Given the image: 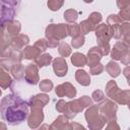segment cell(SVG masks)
<instances>
[{"mask_svg": "<svg viewBox=\"0 0 130 130\" xmlns=\"http://www.w3.org/2000/svg\"><path fill=\"white\" fill-rule=\"evenodd\" d=\"M1 118L8 125L21 124L28 117V104L19 95L10 93L1 100Z\"/></svg>", "mask_w": 130, "mask_h": 130, "instance_id": "6da1fadb", "label": "cell"}, {"mask_svg": "<svg viewBox=\"0 0 130 130\" xmlns=\"http://www.w3.org/2000/svg\"><path fill=\"white\" fill-rule=\"evenodd\" d=\"M100 109L98 106H90L85 112V119L88 124L89 130H101L106 124V118L99 113Z\"/></svg>", "mask_w": 130, "mask_h": 130, "instance_id": "7a4b0ae2", "label": "cell"}, {"mask_svg": "<svg viewBox=\"0 0 130 130\" xmlns=\"http://www.w3.org/2000/svg\"><path fill=\"white\" fill-rule=\"evenodd\" d=\"M19 2L18 1H5L1 0L0 1V7H1V12H0V17H1V26L13 21L14 16L16 14V8H18Z\"/></svg>", "mask_w": 130, "mask_h": 130, "instance_id": "3957f363", "label": "cell"}, {"mask_svg": "<svg viewBox=\"0 0 130 130\" xmlns=\"http://www.w3.org/2000/svg\"><path fill=\"white\" fill-rule=\"evenodd\" d=\"M45 35L47 39H57L58 41L63 40L68 36V24L51 23L46 27Z\"/></svg>", "mask_w": 130, "mask_h": 130, "instance_id": "277c9868", "label": "cell"}, {"mask_svg": "<svg viewBox=\"0 0 130 130\" xmlns=\"http://www.w3.org/2000/svg\"><path fill=\"white\" fill-rule=\"evenodd\" d=\"M101 114L106 118L107 122H112L116 121V112H117V105L110 101V100H105L102 102V104L99 106Z\"/></svg>", "mask_w": 130, "mask_h": 130, "instance_id": "5b68a950", "label": "cell"}, {"mask_svg": "<svg viewBox=\"0 0 130 130\" xmlns=\"http://www.w3.org/2000/svg\"><path fill=\"white\" fill-rule=\"evenodd\" d=\"M44 121V113L43 110L40 108H31L30 113L27 117V125L30 129L35 130L41 126L42 122Z\"/></svg>", "mask_w": 130, "mask_h": 130, "instance_id": "8992f818", "label": "cell"}, {"mask_svg": "<svg viewBox=\"0 0 130 130\" xmlns=\"http://www.w3.org/2000/svg\"><path fill=\"white\" fill-rule=\"evenodd\" d=\"M1 58L9 59L12 63H21V60L23 59V52L22 50H16L12 47L8 46L1 50Z\"/></svg>", "mask_w": 130, "mask_h": 130, "instance_id": "52a82bcc", "label": "cell"}, {"mask_svg": "<svg viewBox=\"0 0 130 130\" xmlns=\"http://www.w3.org/2000/svg\"><path fill=\"white\" fill-rule=\"evenodd\" d=\"M94 31H95V37H96V40H98L96 42H98L99 45L109 44L112 37L110 35V28H109L108 24H106V23L98 24Z\"/></svg>", "mask_w": 130, "mask_h": 130, "instance_id": "ba28073f", "label": "cell"}, {"mask_svg": "<svg viewBox=\"0 0 130 130\" xmlns=\"http://www.w3.org/2000/svg\"><path fill=\"white\" fill-rule=\"evenodd\" d=\"M21 29V24L18 20H13V21H10L4 25L1 26V31H2V35L12 39L16 36L19 35V31Z\"/></svg>", "mask_w": 130, "mask_h": 130, "instance_id": "9c48e42d", "label": "cell"}, {"mask_svg": "<svg viewBox=\"0 0 130 130\" xmlns=\"http://www.w3.org/2000/svg\"><path fill=\"white\" fill-rule=\"evenodd\" d=\"M55 91H56V94L60 98L68 96L72 99L76 95V88L70 82H65L57 85V87L55 88Z\"/></svg>", "mask_w": 130, "mask_h": 130, "instance_id": "30bf717a", "label": "cell"}, {"mask_svg": "<svg viewBox=\"0 0 130 130\" xmlns=\"http://www.w3.org/2000/svg\"><path fill=\"white\" fill-rule=\"evenodd\" d=\"M24 79L28 84L35 85L39 81V67L37 64H28L25 67Z\"/></svg>", "mask_w": 130, "mask_h": 130, "instance_id": "8fae6325", "label": "cell"}, {"mask_svg": "<svg viewBox=\"0 0 130 130\" xmlns=\"http://www.w3.org/2000/svg\"><path fill=\"white\" fill-rule=\"evenodd\" d=\"M53 70L55 74L59 77H63L67 74L68 66L63 57H57L53 60Z\"/></svg>", "mask_w": 130, "mask_h": 130, "instance_id": "7c38bea8", "label": "cell"}, {"mask_svg": "<svg viewBox=\"0 0 130 130\" xmlns=\"http://www.w3.org/2000/svg\"><path fill=\"white\" fill-rule=\"evenodd\" d=\"M49 103V96L46 93H39L36 95H31L27 101V104L30 108H44Z\"/></svg>", "mask_w": 130, "mask_h": 130, "instance_id": "4fadbf2b", "label": "cell"}, {"mask_svg": "<svg viewBox=\"0 0 130 130\" xmlns=\"http://www.w3.org/2000/svg\"><path fill=\"white\" fill-rule=\"evenodd\" d=\"M129 51V47L123 42H117L111 52V58L113 60H121L122 57Z\"/></svg>", "mask_w": 130, "mask_h": 130, "instance_id": "5bb4252c", "label": "cell"}, {"mask_svg": "<svg viewBox=\"0 0 130 130\" xmlns=\"http://www.w3.org/2000/svg\"><path fill=\"white\" fill-rule=\"evenodd\" d=\"M103 55L100 51L99 47H92L89 49L88 53H87V65L89 67L98 64L100 62V60L102 59Z\"/></svg>", "mask_w": 130, "mask_h": 130, "instance_id": "9a60e30c", "label": "cell"}, {"mask_svg": "<svg viewBox=\"0 0 130 130\" xmlns=\"http://www.w3.org/2000/svg\"><path fill=\"white\" fill-rule=\"evenodd\" d=\"M29 42V38L26 36V35H23V34H19L18 36L14 37L11 39V42H10V47H12L13 49H16V50H21L25 45H27Z\"/></svg>", "mask_w": 130, "mask_h": 130, "instance_id": "2e32d148", "label": "cell"}, {"mask_svg": "<svg viewBox=\"0 0 130 130\" xmlns=\"http://www.w3.org/2000/svg\"><path fill=\"white\" fill-rule=\"evenodd\" d=\"M120 92H121V90L118 87L116 81L110 80L107 83V85H106V94H107L108 98H110V99H112V100L115 101L117 99V96L119 95Z\"/></svg>", "mask_w": 130, "mask_h": 130, "instance_id": "e0dca14e", "label": "cell"}, {"mask_svg": "<svg viewBox=\"0 0 130 130\" xmlns=\"http://www.w3.org/2000/svg\"><path fill=\"white\" fill-rule=\"evenodd\" d=\"M23 58L26 60H37L41 56V52L35 46H27L23 50Z\"/></svg>", "mask_w": 130, "mask_h": 130, "instance_id": "ac0fdd59", "label": "cell"}, {"mask_svg": "<svg viewBox=\"0 0 130 130\" xmlns=\"http://www.w3.org/2000/svg\"><path fill=\"white\" fill-rule=\"evenodd\" d=\"M75 79L79 84L83 86H87L90 84V77L88 73L82 69H79L75 72Z\"/></svg>", "mask_w": 130, "mask_h": 130, "instance_id": "d6986e66", "label": "cell"}, {"mask_svg": "<svg viewBox=\"0 0 130 130\" xmlns=\"http://www.w3.org/2000/svg\"><path fill=\"white\" fill-rule=\"evenodd\" d=\"M24 71H25V67L21 63H15V64H13L10 73L14 79L20 80L24 77Z\"/></svg>", "mask_w": 130, "mask_h": 130, "instance_id": "ffe728a7", "label": "cell"}, {"mask_svg": "<svg viewBox=\"0 0 130 130\" xmlns=\"http://www.w3.org/2000/svg\"><path fill=\"white\" fill-rule=\"evenodd\" d=\"M13 83V80L11 78V76L9 75V72L1 69L0 71V85L2 87V89H6L8 87H10Z\"/></svg>", "mask_w": 130, "mask_h": 130, "instance_id": "44dd1931", "label": "cell"}, {"mask_svg": "<svg viewBox=\"0 0 130 130\" xmlns=\"http://www.w3.org/2000/svg\"><path fill=\"white\" fill-rule=\"evenodd\" d=\"M68 123V118L66 116H59L51 124L50 130H63Z\"/></svg>", "mask_w": 130, "mask_h": 130, "instance_id": "7402d4cb", "label": "cell"}, {"mask_svg": "<svg viewBox=\"0 0 130 130\" xmlns=\"http://www.w3.org/2000/svg\"><path fill=\"white\" fill-rule=\"evenodd\" d=\"M71 62L74 66H77V67H83L87 64V58L81 54V53H74L72 56H71Z\"/></svg>", "mask_w": 130, "mask_h": 130, "instance_id": "603a6c76", "label": "cell"}, {"mask_svg": "<svg viewBox=\"0 0 130 130\" xmlns=\"http://www.w3.org/2000/svg\"><path fill=\"white\" fill-rule=\"evenodd\" d=\"M106 71L110 74V76L112 77H117L119 76V74L121 73V68L119 66L118 63L114 62V61H110L107 65H106Z\"/></svg>", "mask_w": 130, "mask_h": 130, "instance_id": "cb8c5ba5", "label": "cell"}, {"mask_svg": "<svg viewBox=\"0 0 130 130\" xmlns=\"http://www.w3.org/2000/svg\"><path fill=\"white\" fill-rule=\"evenodd\" d=\"M79 25H80V31H81L82 35H86V34H88L89 31L94 30L95 27H96V26H95L90 20H88V19L82 20V21L79 23Z\"/></svg>", "mask_w": 130, "mask_h": 130, "instance_id": "d4e9b609", "label": "cell"}, {"mask_svg": "<svg viewBox=\"0 0 130 130\" xmlns=\"http://www.w3.org/2000/svg\"><path fill=\"white\" fill-rule=\"evenodd\" d=\"M52 61V56L50 54H43L41 55L37 60H36V64L38 67H45V66H48Z\"/></svg>", "mask_w": 130, "mask_h": 130, "instance_id": "484cf974", "label": "cell"}, {"mask_svg": "<svg viewBox=\"0 0 130 130\" xmlns=\"http://www.w3.org/2000/svg\"><path fill=\"white\" fill-rule=\"evenodd\" d=\"M115 101L120 105H126V104L128 105V103L130 102V90L129 89L122 90Z\"/></svg>", "mask_w": 130, "mask_h": 130, "instance_id": "4316f807", "label": "cell"}, {"mask_svg": "<svg viewBox=\"0 0 130 130\" xmlns=\"http://www.w3.org/2000/svg\"><path fill=\"white\" fill-rule=\"evenodd\" d=\"M80 25L76 22L68 24V36L72 37V39L80 36Z\"/></svg>", "mask_w": 130, "mask_h": 130, "instance_id": "83f0119b", "label": "cell"}, {"mask_svg": "<svg viewBox=\"0 0 130 130\" xmlns=\"http://www.w3.org/2000/svg\"><path fill=\"white\" fill-rule=\"evenodd\" d=\"M58 52H59V54L64 58H66V57H68L70 54H71V48H70V46L67 44V43H65V42H61L60 43V45L58 46Z\"/></svg>", "mask_w": 130, "mask_h": 130, "instance_id": "f1b7e54d", "label": "cell"}, {"mask_svg": "<svg viewBox=\"0 0 130 130\" xmlns=\"http://www.w3.org/2000/svg\"><path fill=\"white\" fill-rule=\"evenodd\" d=\"M77 17H78V13L75 9H68L64 12V18L68 22H71V23L75 22Z\"/></svg>", "mask_w": 130, "mask_h": 130, "instance_id": "f546056e", "label": "cell"}, {"mask_svg": "<svg viewBox=\"0 0 130 130\" xmlns=\"http://www.w3.org/2000/svg\"><path fill=\"white\" fill-rule=\"evenodd\" d=\"M39 87H40V89L42 91L49 92L53 88V82L50 79H43V80H41V82L39 84Z\"/></svg>", "mask_w": 130, "mask_h": 130, "instance_id": "4dcf8cb0", "label": "cell"}, {"mask_svg": "<svg viewBox=\"0 0 130 130\" xmlns=\"http://www.w3.org/2000/svg\"><path fill=\"white\" fill-rule=\"evenodd\" d=\"M63 4H64V2H63V1H59V0H50V1H48V3H47L49 9L52 10V11H57V10H59V9L63 6Z\"/></svg>", "mask_w": 130, "mask_h": 130, "instance_id": "1f68e13d", "label": "cell"}, {"mask_svg": "<svg viewBox=\"0 0 130 130\" xmlns=\"http://www.w3.org/2000/svg\"><path fill=\"white\" fill-rule=\"evenodd\" d=\"M107 22L109 24V26H114V25H119L121 23H123L120 19V17L118 16V14H110L108 16Z\"/></svg>", "mask_w": 130, "mask_h": 130, "instance_id": "d6a6232c", "label": "cell"}, {"mask_svg": "<svg viewBox=\"0 0 130 130\" xmlns=\"http://www.w3.org/2000/svg\"><path fill=\"white\" fill-rule=\"evenodd\" d=\"M40 52H45L48 48V41L46 39H40L38 40L34 45Z\"/></svg>", "mask_w": 130, "mask_h": 130, "instance_id": "836d02e7", "label": "cell"}, {"mask_svg": "<svg viewBox=\"0 0 130 130\" xmlns=\"http://www.w3.org/2000/svg\"><path fill=\"white\" fill-rule=\"evenodd\" d=\"M14 63H12L9 59H5V58H1L0 60V66H1V69L7 71V72H10L11 71V68L13 66Z\"/></svg>", "mask_w": 130, "mask_h": 130, "instance_id": "e575fe53", "label": "cell"}, {"mask_svg": "<svg viewBox=\"0 0 130 130\" xmlns=\"http://www.w3.org/2000/svg\"><path fill=\"white\" fill-rule=\"evenodd\" d=\"M118 16L120 17V19H121V21L123 22V21H128V20H130V7H127V8H125V9H122V10H120V12L118 13Z\"/></svg>", "mask_w": 130, "mask_h": 130, "instance_id": "d590c367", "label": "cell"}, {"mask_svg": "<svg viewBox=\"0 0 130 130\" xmlns=\"http://www.w3.org/2000/svg\"><path fill=\"white\" fill-rule=\"evenodd\" d=\"M87 19L90 20L94 25H98V23H100L102 21L103 16H102V14L100 12H92V13L89 14V16H88Z\"/></svg>", "mask_w": 130, "mask_h": 130, "instance_id": "8d00e7d4", "label": "cell"}, {"mask_svg": "<svg viewBox=\"0 0 130 130\" xmlns=\"http://www.w3.org/2000/svg\"><path fill=\"white\" fill-rule=\"evenodd\" d=\"M84 41H85V40H84V37L80 35V36H78V37L72 39V41H71V45H72L73 48L78 49V48H80L81 46L84 45Z\"/></svg>", "mask_w": 130, "mask_h": 130, "instance_id": "74e56055", "label": "cell"}, {"mask_svg": "<svg viewBox=\"0 0 130 130\" xmlns=\"http://www.w3.org/2000/svg\"><path fill=\"white\" fill-rule=\"evenodd\" d=\"M91 98H92V100H93L94 102H96V103H101V102L105 101V93H104L102 90L96 89V90H94V91L92 92Z\"/></svg>", "mask_w": 130, "mask_h": 130, "instance_id": "f35d334b", "label": "cell"}, {"mask_svg": "<svg viewBox=\"0 0 130 130\" xmlns=\"http://www.w3.org/2000/svg\"><path fill=\"white\" fill-rule=\"evenodd\" d=\"M104 71V66L101 63H98L89 68V73L91 75H99Z\"/></svg>", "mask_w": 130, "mask_h": 130, "instance_id": "ab89813d", "label": "cell"}, {"mask_svg": "<svg viewBox=\"0 0 130 130\" xmlns=\"http://www.w3.org/2000/svg\"><path fill=\"white\" fill-rule=\"evenodd\" d=\"M78 101H79V103H80V105H81V107L84 109V108H89L90 106H92V101H91V99L89 98V96H87V95H83V96H81V98H79L78 99Z\"/></svg>", "mask_w": 130, "mask_h": 130, "instance_id": "60d3db41", "label": "cell"}, {"mask_svg": "<svg viewBox=\"0 0 130 130\" xmlns=\"http://www.w3.org/2000/svg\"><path fill=\"white\" fill-rule=\"evenodd\" d=\"M68 107V103H66L64 100H60L56 104V110L60 113H65Z\"/></svg>", "mask_w": 130, "mask_h": 130, "instance_id": "b9f144b4", "label": "cell"}, {"mask_svg": "<svg viewBox=\"0 0 130 130\" xmlns=\"http://www.w3.org/2000/svg\"><path fill=\"white\" fill-rule=\"evenodd\" d=\"M99 48H100V51H101V53H102L103 56L108 55V54L110 53V45H109V44L99 45Z\"/></svg>", "mask_w": 130, "mask_h": 130, "instance_id": "7bdbcfd3", "label": "cell"}, {"mask_svg": "<svg viewBox=\"0 0 130 130\" xmlns=\"http://www.w3.org/2000/svg\"><path fill=\"white\" fill-rule=\"evenodd\" d=\"M106 130H120V126L118 125V123L116 121H112V122L108 123Z\"/></svg>", "mask_w": 130, "mask_h": 130, "instance_id": "ee69618b", "label": "cell"}, {"mask_svg": "<svg viewBox=\"0 0 130 130\" xmlns=\"http://www.w3.org/2000/svg\"><path fill=\"white\" fill-rule=\"evenodd\" d=\"M117 6L122 10V9H125L127 7H130V0H127V1H121V0H118L117 2Z\"/></svg>", "mask_w": 130, "mask_h": 130, "instance_id": "f6af8a7d", "label": "cell"}, {"mask_svg": "<svg viewBox=\"0 0 130 130\" xmlns=\"http://www.w3.org/2000/svg\"><path fill=\"white\" fill-rule=\"evenodd\" d=\"M60 45V41L57 39H48V47L49 48H56Z\"/></svg>", "mask_w": 130, "mask_h": 130, "instance_id": "bcb514c9", "label": "cell"}, {"mask_svg": "<svg viewBox=\"0 0 130 130\" xmlns=\"http://www.w3.org/2000/svg\"><path fill=\"white\" fill-rule=\"evenodd\" d=\"M121 62H122L123 65H128V64H130V51H128V52L122 57Z\"/></svg>", "mask_w": 130, "mask_h": 130, "instance_id": "7dc6e473", "label": "cell"}, {"mask_svg": "<svg viewBox=\"0 0 130 130\" xmlns=\"http://www.w3.org/2000/svg\"><path fill=\"white\" fill-rule=\"evenodd\" d=\"M123 74H124V76L127 78V80H128V84L130 85V66H126V67L124 68V70H123Z\"/></svg>", "mask_w": 130, "mask_h": 130, "instance_id": "c3c4849f", "label": "cell"}, {"mask_svg": "<svg viewBox=\"0 0 130 130\" xmlns=\"http://www.w3.org/2000/svg\"><path fill=\"white\" fill-rule=\"evenodd\" d=\"M122 41H123V43H124V44H126V45L130 48V31H129V32H127V34L122 38Z\"/></svg>", "mask_w": 130, "mask_h": 130, "instance_id": "681fc988", "label": "cell"}, {"mask_svg": "<svg viewBox=\"0 0 130 130\" xmlns=\"http://www.w3.org/2000/svg\"><path fill=\"white\" fill-rule=\"evenodd\" d=\"M71 124H72L73 130H85V128H84L82 125L78 124V123H75V122H73V123H71Z\"/></svg>", "mask_w": 130, "mask_h": 130, "instance_id": "f907efd6", "label": "cell"}, {"mask_svg": "<svg viewBox=\"0 0 130 130\" xmlns=\"http://www.w3.org/2000/svg\"><path fill=\"white\" fill-rule=\"evenodd\" d=\"M38 130H50V127L47 124H43V125H41V127Z\"/></svg>", "mask_w": 130, "mask_h": 130, "instance_id": "816d5d0a", "label": "cell"}, {"mask_svg": "<svg viewBox=\"0 0 130 130\" xmlns=\"http://www.w3.org/2000/svg\"><path fill=\"white\" fill-rule=\"evenodd\" d=\"M0 130H7V126H6V123L5 122H2L1 123V129Z\"/></svg>", "mask_w": 130, "mask_h": 130, "instance_id": "f5cc1de1", "label": "cell"}, {"mask_svg": "<svg viewBox=\"0 0 130 130\" xmlns=\"http://www.w3.org/2000/svg\"><path fill=\"white\" fill-rule=\"evenodd\" d=\"M128 109H129V110H130V102H129V103H128Z\"/></svg>", "mask_w": 130, "mask_h": 130, "instance_id": "db71d44e", "label": "cell"}, {"mask_svg": "<svg viewBox=\"0 0 130 130\" xmlns=\"http://www.w3.org/2000/svg\"><path fill=\"white\" fill-rule=\"evenodd\" d=\"M128 130H130V127H129V128H128Z\"/></svg>", "mask_w": 130, "mask_h": 130, "instance_id": "11a10c76", "label": "cell"}]
</instances>
